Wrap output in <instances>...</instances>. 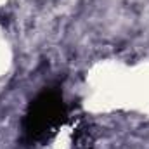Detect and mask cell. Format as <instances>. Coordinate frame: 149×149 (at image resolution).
<instances>
[{
  "mask_svg": "<svg viewBox=\"0 0 149 149\" xmlns=\"http://www.w3.org/2000/svg\"><path fill=\"white\" fill-rule=\"evenodd\" d=\"M68 109L63 94L57 88H45L31 101L23 120L24 139L28 142H43L64 123Z\"/></svg>",
  "mask_w": 149,
  "mask_h": 149,
  "instance_id": "cell-1",
  "label": "cell"
}]
</instances>
